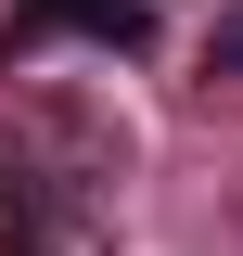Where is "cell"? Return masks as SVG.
Returning a JSON list of instances; mask_svg holds the SVG:
<instances>
[{
  "label": "cell",
  "mask_w": 243,
  "mask_h": 256,
  "mask_svg": "<svg viewBox=\"0 0 243 256\" xmlns=\"http://www.w3.org/2000/svg\"><path fill=\"white\" fill-rule=\"evenodd\" d=\"M38 38H90V52H154V0H13L0 64H26Z\"/></svg>",
  "instance_id": "cell-1"
},
{
  "label": "cell",
  "mask_w": 243,
  "mask_h": 256,
  "mask_svg": "<svg viewBox=\"0 0 243 256\" xmlns=\"http://www.w3.org/2000/svg\"><path fill=\"white\" fill-rule=\"evenodd\" d=\"M205 64H218V77H243V13H218V38H205Z\"/></svg>",
  "instance_id": "cell-2"
}]
</instances>
